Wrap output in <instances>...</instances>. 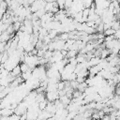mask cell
<instances>
[{"mask_svg":"<svg viewBox=\"0 0 120 120\" xmlns=\"http://www.w3.org/2000/svg\"><path fill=\"white\" fill-rule=\"evenodd\" d=\"M45 96H46V99L49 102H54L55 100L59 99L58 91H56V92H46Z\"/></svg>","mask_w":120,"mask_h":120,"instance_id":"cell-1","label":"cell"},{"mask_svg":"<svg viewBox=\"0 0 120 120\" xmlns=\"http://www.w3.org/2000/svg\"><path fill=\"white\" fill-rule=\"evenodd\" d=\"M10 75H11L12 77H14V78L19 77V76L22 75V70H21V67H20V65H18L17 67H15V68L10 71Z\"/></svg>","mask_w":120,"mask_h":120,"instance_id":"cell-2","label":"cell"},{"mask_svg":"<svg viewBox=\"0 0 120 120\" xmlns=\"http://www.w3.org/2000/svg\"><path fill=\"white\" fill-rule=\"evenodd\" d=\"M100 62H101V59H100L99 57H93V58H91V59L88 61V64H89V67L92 68V67L98 66Z\"/></svg>","mask_w":120,"mask_h":120,"instance_id":"cell-3","label":"cell"},{"mask_svg":"<svg viewBox=\"0 0 120 120\" xmlns=\"http://www.w3.org/2000/svg\"><path fill=\"white\" fill-rule=\"evenodd\" d=\"M14 113V111L9 109V108H5V109H2L1 110V115L2 116H6V117H8L10 115H12Z\"/></svg>","mask_w":120,"mask_h":120,"instance_id":"cell-4","label":"cell"},{"mask_svg":"<svg viewBox=\"0 0 120 120\" xmlns=\"http://www.w3.org/2000/svg\"><path fill=\"white\" fill-rule=\"evenodd\" d=\"M59 100H60V101H61V103L65 106V108H67V107L70 104V102H71V98H68L67 96H64V97L59 98Z\"/></svg>","mask_w":120,"mask_h":120,"instance_id":"cell-5","label":"cell"},{"mask_svg":"<svg viewBox=\"0 0 120 120\" xmlns=\"http://www.w3.org/2000/svg\"><path fill=\"white\" fill-rule=\"evenodd\" d=\"M21 77H22V79L24 82L29 81V80L32 78V69H30V70H28V71H26V72L22 73Z\"/></svg>","mask_w":120,"mask_h":120,"instance_id":"cell-6","label":"cell"},{"mask_svg":"<svg viewBox=\"0 0 120 120\" xmlns=\"http://www.w3.org/2000/svg\"><path fill=\"white\" fill-rule=\"evenodd\" d=\"M53 1H47L46 6H45V11L46 12H52L53 10Z\"/></svg>","mask_w":120,"mask_h":120,"instance_id":"cell-7","label":"cell"},{"mask_svg":"<svg viewBox=\"0 0 120 120\" xmlns=\"http://www.w3.org/2000/svg\"><path fill=\"white\" fill-rule=\"evenodd\" d=\"M20 67H21V70H22V73H23V72H26V71H28V70H30V69H31V68L28 67V65H27V64H25L24 62H23V63H21Z\"/></svg>","mask_w":120,"mask_h":120,"instance_id":"cell-8","label":"cell"},{"mask_svg":"<svg viewBox=\"0 0 120 120\" xmlns=\"http://www.w3.org/2000/svg\"><path fill=\"white\" fill-rule=\"evenodd\" d=\"M103 34H104V36H105V37L114 36V34H115V31H114L112 28H110V29H108V30H105V31L103 32Z\"/></svg>","mask_w":120,"mask_h":120,"instance_id":"cell-9","label":"cell"},{"mask_svg":"<svg viewBox=\"0 0 120 120\" xmlns=\"http://www.w3.org/2000/svg\"><path fill=\"white\" fill-rule=\"evenodd\" d=\"M22 22H15L14 23H13V28H14V31H20V29H21V26H22Z\"/></svg>","mask_w":120,"mask_h":120,"instance_id":"cell-10","label":"cell"},{"mask_svg":"<svg viewBox=\"0 0 120 120\" xmlns=\"http://www.w3.org/2000/svg\"><path fill=\"white\" fill-rule=\"evenodd\" d=\"M93 5V2L91 0H87V1H83V7L84 8H90Z\"/></svg>","mask_w":120,"mask_h":120,"instance_id":"cell-11","label":"cell"},{"mask_svg":"<svg viewBox=\"0 0 120 120\" xmlns=\"http://www.w3.org/2000/svg\"><path fill=\"white\" fill-rule=\"evenodd\" d=\"M57 5H58L59 9H65V1H63V0H58V1H57Z\"/></svg>","mask_w":120,"mask_h":120,"instance_id":"cell-12","label":"cell"},{"mask_svg":"<svg viewBox=\"0 0 120 120\" xmlns=\"http://www.w3.org/2000/svg\"><path fill=\"white\" fill-rule=\"evenodd\" d=\"M20 117H21V116H19V115H17V114H15V113H13L12 115L8 116L7 120H20Z\"/></svg>","mask_w":120,"mask_h":120,"instance_id":"cell-13","label":"cell"},{"mask_svg":"<svg viewBox=\"0 0 120 120\" xmlns=\"http://www.w3.org/2000/svg\"><path fill=\"white\" fill-rule=\"evenodd\" d=\"M88 16H89V8H84L82 10V17L88 18Z\"/></svg>","mask_w":120,"mask_h":120,"instance_id":"cell-14","label":"cell"},{"mask_svg":"<svg viewBox=\"0 0 120 120\" xmlns=\"http://www.w3.org/2000/svg\"><path fill=\"white\" fill-rule=\"evenodd\" d=\"M114 38H116V39L120 40V29H119V30H117V31H115V34H114Z\"/></svg>","mask_w":120,"mask_h":120,"instance_id":"cell-15","label":"cell"},{"mask_svg":"<svg viewBox=\"0 0 120 120\" xmlns=\"http://www.w3.org/2000/svg\"><path fill=\"white\" fill-rule=\"evenodd\" d=\"M101 120H110V115H108V114H105V116L101 119Z\"/></svg>","mask_w":120,"mask_h":120,"instance_id":"cell-16","label":"cell"},{"mask_svg":"<svg viewBox=\"0 0 120 120\" xmlns=\"http://www.w3.org/2000/svg\"><path fill=\"white\" fill-rule=\"evenodd\" d=\"M26 120H30V119H26Z\"/></svg>","mask_w":120,"mask_h":120,"instance_id":"cell-17","label":"cell"}]
</instances>
